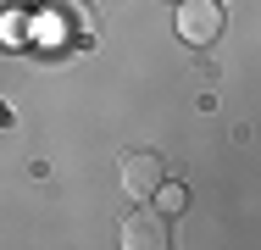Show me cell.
Returning <instances> with one entry per match:
<instances>
[{"label": "cell", "mask_w": 261, "mask_h": 250, "mask_svg": "<svg viewBox=\"0 0 261 250\" xmlns=\"http://www.w3.org/2000/svg\"><path fill=\"white\" fill-rule=\"evenodd\" d=\"M156 195H161V211H184L189 206V189L184 184H156Z\"/></svg>", "instance_id": "5b68a950"}, {"label": "cell", "mask_w": 261, "mask_h": 250, "mask_svg": "<svg viewBox=\"0 0 261 250\" xmlns=\"http://www.w3.org/2000/svg\"><path fill=\"white\" fill-rule=\"evenodd\" d=\"M122 245L128 250H167V211H128V222H122Z\"/></svg>", "instance_id": "277c9868"}, {"label": "cell", "mask_w": 261, "mask_h": 250, "mask_svg": "<svg viewBox=\"0 0 261 250\" xmlns=\"http://www.w3.org/2000/svg\"><path fill=\"white\" fill-rule=\"evenodd\" d=\"M222 0H178V39L195 50H206L222 39Z\"/></svg>", "instance_id": "7a4b0ae2"}, {"label": "cell", "mask_w": 261, "mask_h": 250, "mask_svg": "<svg viewBox=\"0 0 261 250\" xmlns=\"http://www.w3.org/2000/svg\"><path fill=\"white\" fill-rule=\"evenodd\" d=\"M117 172H122V189H128L134 200L156 195V184L167 178V167H161V156H156V150H128Z\"/></svg>", "instance_id": "3957f363"}, {"label": "cell", "mask_w": 261, "mask_h": 250, "mask_svg": "<svg viewBox=\"0 0 261 250\" xmlns=\"http://www.w3.org/2000/svg\"><path fill=\"white\" fill-rule=\"evenodd\" d=\"M34 28H39V39L56 50H78L95 39V11L84 6V0H45L39 6V17H34Z\"/></svg>", "instance_id": "6da1fadb"}]
</instances>
